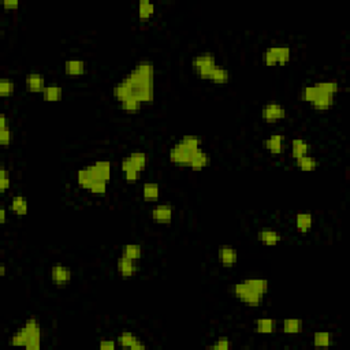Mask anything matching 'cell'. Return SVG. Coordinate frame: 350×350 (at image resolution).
Here are the masks:
<instances>
[{"mask_svg": "<svg viewBox=\"0 0 350 350\" xmlns=\"http://www.w3.org/2000/svg\"><path fill=\"white\" fill-rule=\"evenodd\" d=\"M313 85L319 92H323V93H330L335 96L339 92V84L337 81H317V82H313Z\"/></svg>", "mask_w": 350, "mask_h": 350, "instance_id": "e575fe53", "label": "cell"}, {"mask_svg": "<svg viewBox=\"0 0 350 350\" xmlns=\"http://www.w3.org/2000/svg\"><path fill=\"white\" fill-rule=\"evenodd\" d=\"M10 208L15 215L18 216H25L27 215V211H29V204H27L26 197H23L22 195L14 196L13 200H11V204H10Z\"/></svg>", "mask_w": 350, "mask_h": 350, "instance_id": "484cf974", "label": "cell"}, {"mask_svg": "<svg viewBox=\"0 0 350 350\" xmlns=\"http://www.w3.org/2000/svg\"><path fill=\"white\" fill-rule=\"evenodd\" d=\"M43 100L48 103L60 102L63 98V89L58 84H49L45 86L43 92Z\"/></svg>", "mask_w": 350, "mask_h": 350, "instance_id": "d4e9b609", "label": "cell"}, {"mask_svg": "<svg viewBox=\"0 0 350 350\" xmlns=\"http://www.w3.org/2000/svg\"><path fill=\"white\" fill-rule=\"evenodd\" d=\"M257 239L260 244L266 246H275L282 241V235L274 229H262L257 233Z\"/></svg>", "mask_w": 350, "mask_h": 350, "instance_id": "ac0fdd59", "label": "cell"}, {"mask_svg": "<svg viewBox=\"0 0 350 350\" xmlns=\"http://www.w3.org/2000/svg\"><path fill=\"white\" fill-rule=\"evenodd\" d=\"M73 279V272L69 267L62 266V264H56L51 268V280L55 286L63 288L69 284Z\"/></svg>", "mask_w": 350, "mask_h": 350, "instance_id": "30bf717a", "label": "cell"}, {"mask_svg": "<svg viewBox=\"0 0 350 350\" xmlns=\"http://www.w3.org/2000/svg\"><path fill=\"white\" fill-rule=\"evenodd\" d=\"M27 341H29V338H27L26 331H25L22 327V328H19L17 333H14L13 335H11V338H10V345L23 346V347H26Z\"/></svg>", "mask_w": 350, "mask_h": 350, "instance_id": "ab89813d", "label": "cell"}, {"mask_svg": "<svg viewBox=\"0 0 350 350\" xmlns=\"http://www.w3.org/2000/svg\"><path fill=\"white\" fill-rule=\"evenodd\" d=\"M96 181H104V179L96 173L93 164L86 166L84 169H80L77 171V182H78V185H80L81 187H84V189H88L89 190L90 186H92Z\"/></svg>", "mask_w": 350, "mask_h": 350, "instance_id": "ba28073f", "label": "cell"}, {"mask_svg": "<svg viewBox=\"0 0 350 350\" xmlns=\"http://www.w3.org/2000/svg\"><path fill=\"white\" fill-rule=\"evenodd\" d=\"M262 118L267 123H275L286 118V108L280 103L270 102L263 107Z\"/></svg>", "mask_w": 350, "mask_h": 350, "instance_id": "52a82bcc", "label": "cell"}, {"mask_svg": "<svg viewBox=\"0 0 350 350\" xmlns=\"http://www.w3.org/2000/svg\"><path fill=\"white\" fill-rule=\"evenodd\" d=\"M122 256L140 262L142 257V246L138 244H128L122 249Z\"/></svg>", "mask_w": 350, "mask_h": 350, "instance_id": "836d02e7", "label": "cell"}, {"mask_svg": "<svg viewBox=\"0 0 350 350\" xmlns=\"http://www.w3.org/2000/svg\"><path fill=\"white\" fill-rule=\"evenodd\" d=\"M25 85H26L27 90L31 93H43L47 86L44 77L41 76L40 73H29L25 78Z\"/></svg>", "mask_w": 350, "mask_h": 350, "instance_id": "9a60e30c", "label": "cell"}, {"mask_svg": "<svg viewBox=\"0 0 350 350\" xmlns=\"http://www.w3.org/2000/svg\"><path fill=\"white\" fill-rule=\"evenodd\" d=\"M86 65L81 59H69L65 62V73L70 77H80L85 74Z\"/></svg>", "mask_w": 350, "mask_h": 350, "instance_id": "ffe728a7", "label": "cell"}, {"mask_svg": "<svg viewBox=\"0 0 350 350\" xmlns=\"http://www.w3.org/2000/svg\"><path fill=\"white\" fill-rule=\"evenodd\" d=\"M120 170L123 171L124 179H126L128 182H130V183L137 182L138 179H140V174L141 173H140V171L134 167V164L130 162V159H129L128 156L123 157L122 162H120Z\"/></svg>", "mask_w": 350, "mask_h": 350, "instance_id": "603a6c76", "label": "cell"}, {"mask_svg": "<svg viewBox=\"0 0 350 350\" xmlns=\"http://www.w3.org/2000/svg\"><path fill=\"white\" fill-rule=\"evenodd\" d=\"M312 146L304 138H293L292 144H290V152H292V157L294 160L300 159L302 156L309 155Z\"/></svg>", "mask_w": 350, "mask_h": 350, "instance_id": "e0dca14e", "label": "cell"}, {"mask_svg": "<svg viewBox=\"0 0 350 350\" xmlns=\"http://www.w3.org/2000/svg\"><path fill=\"white\" fill-rule=\"evenodd\" d=\"M233 293H234V296L237 300H239L241 302H244V304H246V305L253 306V308H256V306L260 305L263 301V296H260L259 293H256L253 289L249 288L248 284L245 283L244 280L234 284Z\"/></svg>", "mask_w": 350, "mask_h": 350, "instance_id": "277c9868", "label": "cell"}, {"mask_svg": "<svg viewBox=\"0 0 350 350\" xmlns=\"http://www.w3.org/2000/svg\"><path fill=\"white\" fill-rule=\"evenodd\" d=\"M160 186L156 182H145L142 185V199L146 203H156L159 200Z\"/></svg>", "mask_w": 350, "mask_h": 350, "instance_id": "7402d4cb", "label": "cell"}, {"mask_svg": "<svg viewBox=\"0 0 350 350\" xmlns=\"http://www.w3.org/2000/svg\"><path fill=\"white\" fill-rule=\"evenodd\" d=\"M231 347V342L229 338L226 337H220L215 339L212 345L208 346V349H213V350H229Z\"/></svg>", "mask_w": 350, "mask_h": 350, "instance_id": "b9f144b4", "label": "cell"}, {"mask_svg": "<svg viewBox=\"0 0 350 350\" xmlns=\"http://www.w3.org/2000/svg\"><path fill=\"white\" fill-rule=\"evenodd\" d=\"M23 330L26 331L27 341L26 349L29 350H39L41 347V326L39 320L36 317H29L23 323Z\"/></svg>", "mask_w": 350, "mask_h": 350, "instance_id": "5b68a950", "label": "cell"}, {"mask_svg": "<svg viewBox=\"0 0 350 350\" xmlns=\"http://www.w3.org/2000/svg\"><path fill=\"white\" fill-rule=\"evenodd\" d=\"M283 141L284 138L282 134H271L270 137L264 141V146L271 155L278 156L283 152Z\"/></svg>", "mask_w": 350, "mask_h": 350, "instance_id": "d6986e66", "label": "cell"}, {"mask_svg": "<svg viewBox=\"0 0 350 350\" xmlns=\"http://www.w3.org/2000/svg\"><path fill=\"white\" fill-rule=\"evenodd\" d=\"M193 152L190 149H187L185 146L177 142L175 145H173L170 148L169 152V159L170 162L175 166H181V167H189L192 160V155Z\"/></svg>", "mask_w": 350, "mask_h": 350, "instance_id": "8992f818", "label": "cell"}, {"mask_svg": "<svg viewBox=\"0 0 350 350\" xmlns=\"http://www.w3.org/2000/svg\"><path fill=\"white\" fill-rule=\"evenodd\" d=\"M334 104H335V96L334 94L323 93V92H319V90H317V94L313 99V102L310 103V106L313 107V110L319 112H324L330 110V108H333Z\"/></svg>", "mask_w": 350, "mask_h": 350, "instance_id": "5bb4252c", "label": "cell"}, {"mask_svg": "<svg viewBox=\"0 0 350 350\" xmlns=\"http://www.w3.org/2000/svg\"><path fill=\"white\" fill-rule=\"evenodd\" d=\"M99 347L102 350H115L116 342L114 339H102L99 343Z\"/></svg>", "mask_w": 350, "mask_h": 350, "instance_id": "7bdbcfd3", "label": "cell"}, {"mask_svg": "<svg viewBox=\"0 0 350 350\" xmlns=\"http://www.w3.org/2000/svg\"><path fill=\"white\" fill-rule=\"evenodd\" d=\"M174 208L171 204H157L151 211L152 220L157 225H170L173 222Z\"/></svg>", "mask_w": 350, "mask_h": 350, "instance_id": "9c48e42d", "label": "cell"}, {"mask_svg": "<svg viewBox=\"0 0 350 350\" xmlns=\"http://www.w3.org/2000/svg\"><path fill=\"white\" fill-rule=\"evenodd\" d=\"M155 5L149 0H140L138 2V18L140 21H148L155 14Z\"/></svg>", "mask_w": 350, "mask_h": 350, "instance_id": "4dcf8cb0", "label": "cell"}, {"mask_svg": "<svg viewBox=\"0 0 350 350\" xmlns=\"http://www.w3.org/2000/svg\"><path fill=\"white\" fill-rule=\"evenodd\" d=\"M129 159H130V162L134 164V167L140 171V173H142L144 170L146 169V164H148V156H146L145 152H133L132 155L128 156Z\"/></svg>", "mask_w": 350, "mask_h": 350, "instance_id": "8d00e7d4", "label": "cell"}, {"mask_svg": "<svg viewBox=\"0 0 350 350\" xmlns=\"http://www.w3.org/2000/svg\"><path fill=\"white\" fill-rule=\"evenodd\" d=\"M15 92V84L10 78H2L0 80V96L2 98H10Z\"/></svg>", "mask_w": 350, "mask_h": 350, "instance_id": "f35d334b", "label": "cell"}, {"mask_svg": "<svg viewBox=\"0 0 350 350\" xmlns=\"http://www.w3.org/2000/svg\"><path fill=\"white\" fill-rule=\"evenodd\" d=\"M118 345L123 349L130 350H144L146 349V345L140 339V338L133 333L124 331L118 337Z\"/></svg>", "mask_w": 350, "mask_h": 350, "instance_id": "4fadbf2b", "label": "cell"}, {"mask_svg": "<svg viewBox=\"0 0 350 350\" xmlns=\"http://www.w3.org/2000/svg\"><path fill=\"white\" fill-rule=\"evenodd\" d=\"M3 7L6 10H17L19 7V2L18 0H5L3 2Z\"/></svg>", "mask_w": 350, "mask_h": 350, "instance_id": "ee69618b", "label": "cell"}, {"mask_svg": "<svg viewBox=\"0 0 350 350\" xmlns=\"http://www.w3.org/2000/svg\"><path fill=\"white\" fill-rule=\"evenodd\" d=\"M254 328H256V333L259 334H272L276 328V323L271 317H262V319L256 320Z\"/></svg>", "mask_w": 350, "mask_h": 350, "instance_id": "d6a6232c", "label": "cell"}, {"mask_svg": "<svg viewBox=\"0 0 350 350\" xmlns=\"http://www.w3.org/2000/svg\"><path fill=\"white\" fill-rule=\"evenodd\" d=\"M304 330V323H302L301 319H297V317H290V319H284L283 323H282V331L284 334H290V335H294V334H300Z\"/></svg>", "mask_w": 350, "mask_h": 350, "instance_id": "f1b7e54d", "label": "cell"}, {"mask_svg": "<svg viewBox=\"0 0 350 350\" xmlns=\"http://www.w3.org/2000/svg\"><path fill=\"white\" fill-rule=\"evenodd\" d=\"M120 108L122 111L126 114H138L142 110V103L136 100V99H126L123 102H120Z\"/></svg>", "mask_w": 350, "mask_h": 350, "instance_id": "74e56055", "label": "cell"}, {"mask_svg": "<svg viewBox=\"0 0 350 350\" xmlns=\"http://www.w3.org/2000/svg\"><path fill=\"white\" fill-rule=\"evenodd\" d=\"M292 59V49L288 45H274L266 49L264 63L267 66H284Z\"/></svg>", "mask_w": 350, "mask_h": 350, "instance_id": "3957f363", "label": "cell"}, {"mask_svg": "<svg viewBox=\"0 0 350 350\" xmlns=\"http://www.w3.org/2000/svg\"><path fill=\"white\" fill-rule=\"evenodd\" d=\"M116 102L136 99L142 104H149L155 99V66L149 60H140L132 71L114 86Z\"/></svg>", "mask_w": 350, "mask_h": 350, "instance_id": "6da1fadb", "label": "cell"}, {"mask_svg": "<svg viewBox=\"0 0 350 350\" xmlns=\"http://www.w3.org/2000/svg\"><path fill=\"white\" fill-rule=\"evenodd\" d=\"M244 282L248 284L249 288L253 289V290L256 293H259L260 296H263V297H264L267 293H268V290H270V283H268V280L263 279V278H246V279H244Z\"/></svg>", "mask_w": 350, "mask_h": 350, "instance_id": "83f0119b", "label": "cell"}, {"mask_svg": "<svg viewBox=\"0 0 350 350\" xmlns=\"http://www.w3.org/2000/svg\"><path fill=\"white\" fill-rule=\"evenodd\" d=\"M313 346L315 347H328L334 343L333 334L328 331H317L313 334Z\"/></svg>", "mask_w": 350, "mask_h": 350, "instance_id": "1f68e13d", "label": "cell"}, {"mask_svg": "<svg viewBox=\"0 0 350 350\" xmlns=\"http://www.w3.org/2000/svg\"><path fill=\"white\" fill-rule=\"evenodd\" d=\"M6 272H7V270H6V266L5 264H2V266H0V275H2V276H5Z\"/></svg>", "mask_w": 350, "mask_h": 350, "instance_id": "bcb514c9", "label": "cell"}, {"mask_svg": "<svg viewBox=\"0 0 350 350\" xmlns=\"http://www.w3.org/2000/svg\"><path fill=\"white\" fill-rule=\"evenodd\" d=\"M296 220V229L300 233H309L312 226H313V216L309 212H298L294 217Z\"/></svg>", "mask_w": 350, "mask_h": 350, "instance_id": "cb8c5ba5", "label": "cell"}, {"mask_svg": "<svg viewBox=\"0 0 350 350\" xmlns=\"http://www.w3.org/2000/svg\"><path fill=\"white\" fill-rule=\"evenodd\" d=\"M209 162H211V159H209L208 153H207L203 148H199V149H196V151L193 152V155H192L189 169H192L193 171H201V170L208 167Z\"/></svg>", "mask_w": 350, "mask_h": 350, "instance_id": "2e32d148", "label": "cell"}, {"mask_svg": "<svg viewBox=\"0 0 350 350\" xmlns=\"http://www.w3.org/2000/svg\"><path fill=\"white\" fill-rule=\"evenodd\" d=\"M13 141V132H11V126L9 123L7 115L2 114L0 115V145L9 146Z\"/></svg>", "mask_w": 350, "mask_h": 350, "instance_id": "44dd1931", "label": "cell"}, {"mask_svg": "<svg viewBox=\"0 0 350 350\" xmlns=\"http://www.w3.org/2000/svg\"><path fill=\"white\" fill-rule=\"evenodd\" d=\"M93 167L96 173L104 179V181H110L111 179V163L108 160H98L94 162Z\"/></svg>", "mask_w": 350, "mask_h": 350, "instance_id": "d590c367", "label": "cell"}, {"mask_svg": "<svg viewBox=\"0 0 350 350\" xmlns=\"http://www.w3.org/2000/svg\"><path fill=\"white\" fill-rule=\"evenodd\" d=\"M7 222V209L6 207H0V223L5 225Z\"/></svg>", "mask_w": 350, "mask_h": 350, "instance_id": "f6af8a7d", "label": "cell"}, {"mask_svg": "<svg viewBox=\"0 0 350 350\" xmlns=\"http://www.w3.org/2000/svg\"><path fill=\"white\" fill-rule=\"evenodd\" d=\"M216 66V58L211 52L199 53L192 59V69L201 80H208L209 74Z\"/></svg>", "mask_w": 350, "mask_h": 350, "instance_id": "7a4b0ae2", "label": "cell"}, {"mask_svg": "<svg viewBox=\"0 0 350 350\" xmlns=\"http://www.w3.org/2000/svg\"><path fill=\"white\" fill-rule=\"evenodd\" d=\"M217 257H219V262L225 268H231L238 262V252H237V249L230 246V245H223L217 250Z\"/></svg>", "mask_w": 350, "mask_h": 350, "instance_id": "7c38bea8", "label": "cell"}, {"mask_svg": "<svg viewBox=\"0 0 350 350\" xmlns=\"http://www.w3.org/2000/svg\"><path fill=\"white\" fill-rule=\"evenodd\" d=\"M11 186V178H10V171L6 169L5 166H2L0 169V192L6 193Z\"/></svg>", "mask_w": 350, "mask_h": 350, "instance_id": "60d3db41", "label": "cell"}, {"mask_svg": "<svg viewBox=\"0 0 350 350\" xmlns=\"http://www.w3.org/2000/svg\"><path fill=\"white\" fill-rule=\"evenodd\" d=\"M211 81L212 84L216 85H225L230 81V71L227 70L226 67H220L216 66L213 69V71L209 74L208 80Z\"/></svg>", "mask_w": 350, "mask_h": 350, "instance_id": "4316f807", "label": "cell"}, {"mask_svg": "<svg viewBox=\"0 0 350 350\" xmlns=\"http://www.w3.org/2000/svg\"><path fill=\"white\" fill-rule=\"evenodd\" d=\"M296 164L297 167L301 171H305V173H310V171H315L317 167H319V162L316 157H313L312 155H305L300 157V159L296 160Z\"/></svg>", "mask_w": 350, "mask_h": 350, "instance_id": "f546056e", "label": "cell"}, {"mask_svg": "<svg viewBox=\"0 0 350 350\" xmlns=\"http://www.w3.org/2000/svg\"><path fill=\"white\" fill-rule=\"evenodd\" d=\"M116 270H118V274L128 279V278H132L134 275H137V272L140 271V266H138V262L136 260H132V259H128L120 254V257L116 262Z\"/></svg>", "mask_w": 350, "mask_h": 350, "instance_id": "8fae6325", "label": "cell"}]
</instances>
